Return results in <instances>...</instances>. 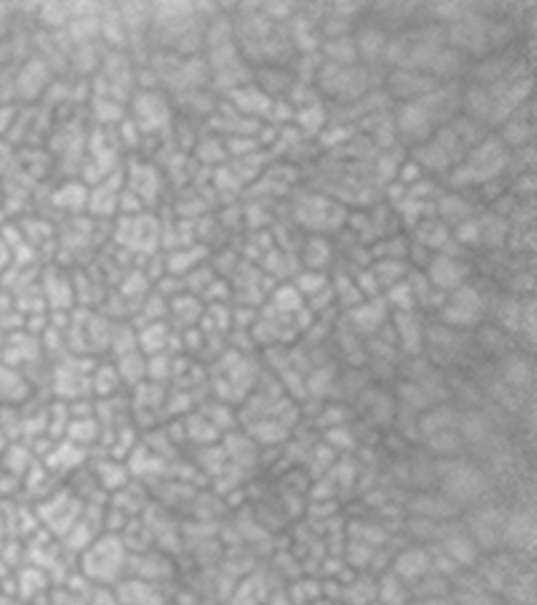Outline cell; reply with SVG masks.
I'll return each instance as SVG.
<instances>
[{"mask_svg":"<svg viewBox=\"0 0 537 605\" xmlns=\"http://www.w3.org/2000/svg\"><path fill=\"white\" fill-rule=\"evenodd\" d=\"M129 550L122 535L101 532L94 537L89 548L79 555V575L89 585H106L114 588L129 573Z\"/></svg>","mask_w":537,"mask_h":605,"instance_id":"cell-1","label":"cell"},{"mask_svg":"<svg viewBox=\"0 0 537 605\" xmlns=\"http://www.w3.org/2000/svg\"><path fill=\"white\" fill-rule=\"evenodd\" d=\"M507 159H510L507 157V149L502 147V142H497V139L477 142L472 152L467 154V159H462V162L452 169V182L457 187L487 185L497 174L505 172Z\"/></svg>","mask_w":537,"mask_h":605,"instance_id":"cell-2","label":"cell"},{"mask_svg":"<svg viewBox=\"0 0 537 605\" xmlns=\"http://www.w3.org/2000/svg\"><path fill=\"white\" fill-rule=\"evenodd\" d=\"M84 517V500L74 490H53L36 505V520L51 537H64Z\"/></svg>","mask_w":537,"mask_h":605,"instance_id":"cell-3","label":"cell"},{"mask_svg":"<svg viewBox=\"0 0 537 605\" xmlns=\"http://www.w3.org/2000/svg\"><path fill=\"white\" fill-rule=\"evenodd\" d=\"M129 121L139 129L142 137L162 134L172 127V106L159 89H137L129 106Z\"/></svg>","mask_w":537,"mask_h":605,"instance_id":"cell-4","label":"cell"},{"mask_svg":"<svg viewBox=\"0 0 537 605\" xmlns=\"http://www.w3.org/2000/svg\"><path fill=\"white\" fill-rule=\"evenodd\" d=\"M159 240H162V230H159L157 217L149 215V212L122 217L119 227H116V242L137 255H152Z\"/></svg>","mask_w":537,"mask_h":605,"instance_id":"cell-5","label":"cell"},{"mask_svg":"<svg viewBox=\"0 0 537 605\" xmlns=\"http://www.w3.org/2000/svg\"><path fill=\"white\" fill-rule=\"evenodd\" d=\"M51 84L53 71L51 64H48V58L43 56L26 58V61L13 71V91H16V99L26 101V104L46 96Z\"/></svg>","mask_w":537,"mask_h":605,"instance_id":"cell-6","label":"cell"},{"mask_svg":"<svg viewBox=\"0 0 537 605\" xmlns=\"http://www.w3.org/2000/svg\"><path fill=\"white\" fill-rule=\"evenodd\" d=\"M482 313H485V298L472 285H462L449 293V300L442 308V321L452 328H472L482 321Z\"/></svg>","mask_w":537,"mask_h":605,"instance_id":"cell-7","label":"cell"},{"mask_svg":"<svg viewBox=\"0 0 537 605\" xmlns=\"http://www.w3.org/2000/svg\"><path fill=\"white\" fill-rule=\"evenodd\" d=\"M162 187V174H159V169L154 167L152 162H147V159H137V162L129 164L127 172H124V190L132 192L144 207L154 205V202L159 200Z\"/></svg>","mask_w":537,"mask_h":605,"instance_id":"cell-8","label":"cell"},{"mask_svg":"<svg viewBox=\"0 0 537 605\" xmlns=\"http://www.w3.org/2000/svg\"><path fill=\"white\" fill-rule=\"evenodd\" d=\"M174 560L169 558V553L164 550H142V553L129 555V573L132 578L147 580V583L157 585H169L174 578Z\"/></svg>","mask_w":537,"mask_h":605,"instance_id":"cell-9","label":"cell"},{"mask_svg":"<svg viewBox=\"0 0 537 605\" xmlns=\"http://www.w3.org/2000/svg\"><path fill=\"white\" fill-rule=\"evenodd\" d=\"M318 81L331 96H338V99H353L356 96L358 99L364 94L366 74L364 69H356V64H326L318 74Z\"/></svg>","mask_w":537,"mask_h":605,"instance_id":"cell-10","label":"cell"},{"mask_svg":"<svg viewBox=\"0 0 537 605\" xmlns=\"http://www.w3.org/2000/svg\"><path fill=\"white\" fill-rule=\"evenodd\" d=\"M467 275H469V270L462 260L452 258V255H447V253H437V255H432V260H429V268H427V275H424V278L429 280V285H432L434 290H442V293H454L457 288L467 285Z\"/></svg>","mask_w":537,"mask_h":605,"instance_id":"cell-11","label":"cell"},{"mask_svg":"<svg viewBox=\"0 0 537 605\" xmlns=\"http://www.w3.org/2000/svg\"><path fill=\"white\" fill-rule=\"evenodd\" d=\"M114 593L119 605H167L169 593L167 585L147 583V580H139L127 575L124 580L114 585Z\"/></svg>","mask_w":537,"mask_h":605,"instance_id":"cell-12","label":"cell"},{"mask_svg":"<svg viewBox=\"0 0 537 605\" xmlns=\"http://www.w3.org/2000/svg\"><path fill=\"white\" fill-rule=\"evenodd\" d=\"M389 573H394L396 578L404 580L406 585H416L422 578H427L429 573H434V558H432V550L427 548H406L401 550L399 555L394 558V563H391Z\"/></svg>","mask_w":537,"mask_h":605,"instance_id":"cell-13","label":"cell"},{"mask_svg":"<svg viewBox=\"0 0 537 605\" xmlns=\"http://www.w3.org/2000/svg\"><path fill=\"white\" fill-rule=\"evenodd\" d=\"M41 295L51 313H69L76 300V285L61 270L51 268L41 278Z\"/></svg>","mask_w":537,"mask_h":605,"instance_id":"cell-14","label":"cell"},{"mask_svg":"<svg viewBox=\"0 0 537 605\" xmlns=\"http://www.w3.org/2000/svg\"><path fill=\"white\" fill-rule=\"evenodd\" d=\"M502 542L515 553H527L535 545V517L530 510H517L502 520Z\"/></svg>","mask_w":537,"mask_h":605,"instance_id":"cell-15","label":"cell"},{"mask_svg":"<svg viewBox=\"0 0 537 605\" xmlns=\"http://www.w3.org/2000/svg\"><path fill=\"white\" fill-rule=\"evenodd\" d=\"M41 356V338L28 331H16L3 341V363L21 371Z\"/></svg>","mask_w":537,"mask_h":605,"instance_id":"cell-16","label":"cell"},{"mask_svg":"<svg viewBox=\"0 0 537 605\" xmlns=\"http://www.w3.org/2000/svg\"><path fill=\"white\" fill-rule=\"evenodd\" d=\"M86 452L84 447H76V444L66 442V439H58L48 447V452L43 454V467L51 474H66V472H79L84 467Z\"/></svg>","mask_w":537,"mask_h":605,"instance_id":"cell-17","label":"cell"},{"mask_svg":"<svg viewBox=\"0 0 537 605\" xmlns=\"http://www.w3.org/2000/svg\"><path fill=\"white\" fill-rule=\"evenodd\" d=\"M167 316L172 321H177L174 326L179 331H187V328H197L200 326L202 316H205V306H202V300L197 298L195 293H177L172 298H167Z\"/></svg>","mask_w":537,"mask_h":605,"instance_id":"cell-18","label":"cell"},{"mask_svg":"<svg viewBox=\"0 0 537 605\" xmlns=\"http://www.w3.org/2000/svg\"><path fill=\"white\" fill-rule=\"evenodd\" d=\"M230 99H232V106H235L237 111H243L245 116H250V119L273 114L275 99L268 94V91L260 89V86L255 84L237 86V89L230 91Z\"/></svg>","mask_w":537,"mask_h":605,"instance_id":"cell-19","label":"cell"},{"mask_svg":"<svg viewBox=\"0 0 537 605\" xmlns=\"http://www.w3.org/2000/svg\"><path fill=\"white\" fill-rule=\"evenodd\" d=\"M391 94L399 96L401 104L406 101H414L419 96L429 94L432 89H437L439 81L432 79V76L422 74V71H411V69H401L399 74L391 76Z\"/></svg>","mask_w":537,"mask_h":605,"instance_id":"cell-20","label":"cell"},{"mask_svg":"<svg viewBox=\"0 0 537 605\" xmlns=\"http://www.w3.org/2000/svg\"><path fill=\"white\" fill-rule=\"evenodd\" d=\"M33 396V386L23 371L0 363V406H23Z\"/></svg>","mask_w":537,"mask_h":605,"instance_id":"cell-21","label":"cell"},{"mask_svg":"<svg viewBox=\"0 0 537 605\" xmlns=\"http://www.w3.org/2000/svg\"><path fill=\"white\" fill-rule=\"evenodd\" d=\"M447 484H449L447 490L454 502H469V500H477L480 492L485 490V477H482L477 469L459 464V467H454L452 472H449Z\"/></svg>","mask_w":537,"mask_h":605,"instance_id":"cell-22","label":"cell"},{"mask_svg":"<svg viewBox=\"0 0 537 605\" xmlns=\"http://www.w3.org/2000/svg\"><path fill=\"white\" fill-rule=\"evenodd\" d=\"M174 341L172 326L167 321L142 323L137 331V348L144 356H157V353H169V343Z\"/></svg>","mask_w":537,"mask_h":605,"instance_id":"cell-23","label":"cell"},{"mask_svg":"<svg viewBox=\"0 0 537 605\" xmlns=\"http://www.w3.org/2000/svg\"><path fill=\"white\" fill-rule=\"evenodd\" d=\"M86 202H89V187L81 179H66L51 192V205L71 215L86 212Z\"/></svg>","mask_w":537,"mask_h":605,"instance_id":"cell-24","label":"cell"},{"mask_svg":"<svg viewBox=\"0 0 537 605\" xmlns=\"http://www.w3.org/2000/svg\"><path fill=\"white\" fill-rule=\"evenodd\" d=\"M94 479L101 490H106L114 495V492L122 490L124 484L132 482V474H129V467L124 459L109 457V459H101V462H96Z\"/></svg>","mask_w":537,"mask_h":605,"instance_id":"cell-25","label":"cell"},{"mask_svg":"<svg viewBox=\"0 0 537 605\" xmlns=\"http://www.w3.org/2000/svg\"><path fill=\"white\" fill-rule=\"evenodd\" d=\"M351 326L358 333H376L386 323V306L381 300H361L351 308Z\"/></svg>","mask_w":537,"mask_h":605,"instance_id":"cell-26","label":"cell"},{"mask_svg":"<svg viewBox=\"0 0 537 605\" xmlns=\"http://www.w3.org/2000/svg\"><path fill=\"white\" fill-rule=\"evenodd\" d=\"M394 328H396V338H399L401 348L406 353H422L424 351V328L416 318V313H396L394 316Z\"/></svg>","mask_w":537,"mask_h":605,"instance_id":"cell-27","label":"cell"},{"mask_svg":"<svg viewBox=\"0 0 537 605\" xmlns=\"http://www.w3.org/2000/svg\"><path fill=\"white\" fill-rule=\"evenodd\" d=\"M114 366L119 379H122V384L132 386V389L147 381V356H144L139 348L124 353V356H116Z\"/></svg>","mask_w":537,"mask_h":605,"instance_id":"cell-28","label":"cell"},{"mask_svg":"<svg viewBox=\"0 0 537 605\" xmlns=\"http://www.w3.org/2000/svg\"><path fill=\"white\" fill-rule=\"evenodd\" d=\"M416 245L419 248H427L429 253H442V250H447V245L452 240H449V230L447 225H444L442 220H422L416 222Z\"/></svg>","mask_w":537,"mask_h":605,"instance_id":"cell-29","label":"cell"},{"mask_svg":"<svg viewBox=\"0 0 537 605\" xmlns=\"http://www.w3.org/2000/svg\"><path fill=\"white\" fill-rule=\"evenodd\" d=\"M303 308H306V300H303V295L290 283L278 285V288L273 290V295H270V311H273L275 316L295 318Z\"/></svg>","mask_w":537,"mask_h":605,"instance_id":"cell-30","label":"cell"},{"mask_svg":"<svg viewBox=\"0 0 537 605\" xmlns=\"http://www.w3.org/2000/svg\"><path fill=\"white\" fill-rule=\"evenodd\" d=\"M376 603L379 605H411V588L394 573H386L376 583Z\"/></svg>","mask_w":537,"mask_h":605,"instance_id":"cell-31","label":"cell"},{"mask_svg":"<svg viewBox=\"0 0 537 605\" xmlns=\"http://www.w3.org/2000/svg\"><path fill=\"white\" fill-rule=\"evenodd\" d=\"M122 386L124 384L116 374L114 363H96L94 371H91V394L99 396V399H111Z\"/></svg>","mask_w":537,"mask_h":605,"instance_id":"cell-32","label":"cell"},{"mask_svg":"<svg viewBox=\"0 0 537 605\" xmlns=\"http://www.w3.org/2000/svg\"><path fill=\"white\" fill-rule=\"evenodd\" d=\"M333 210H336V202L323 200V197H308V200L301 205V210H298V217L303 220V225L323 230L326 222L331 220Z\"/></svg>","mask_w":537,"mask_h":605,"instance_id":"cell-33","label":"cell"},{"mask_svg":"<svg viewBox=\"0 0 537 605\" xmlns=\"http://www.w3.org/2000/svg\"><path fill=\"white\" fill-rule=\"evenodd\" d=\"M353 48H356V56L366 58V61H374V58H381L389 48V41L381 31L376 28H364V31H358V38L353 41Z\"/></svg>","mask_w":537,"mask_h":605,"instance_id":"cell-34","label":"cell"},{"mask_svg":"<svg viewBox=\"0 0 537 605\" xmlns=\"http://www.w3.org/2000/svg\"><path fill=\"white\" fill-rule=\"evenodd\" d=\"M290 285H293V288L303 295V300L316 298V295H321L323 290L331 288V283H328L326 275L318 273V270H303V273L295 275V280Z\"/></svg>","mask_w":537,"mask_h":605,"instance_id":"cell-35","label":"cell"},{"mask_svg":"<svg viewBox=\"0 0 537 605\" xmlns=\"http://www.w3.org/2000/svg\"><path fill=\"white\" fill-rule=\"evenodd\" d=\"M439 217L442 222H452V225H462L464 220L472 217V207L457 195H444L439 197Z\"/></svg>","mask_w":537,"mask_h":605,"instance_id":"cell-36","label":"cell"},{"mask_svg":"<svg viewBox=\"0 0 537 605\" xmlns=\"http://www.w3.org/2000/svg\"><path fill=\"white\" fill-rule=\"evenodd\" d=\"M303 260H306L308 270H318V273H323L321 268L331 260V245H328L323 237H313V240L306 242V255H303Z\"/></svg>","mask_w":537,"mask_h":605,"instance_id":"cell-37","label":"cell"},{"mask_svg":"<svg viewBox=\"0 0 537 605\" xmlns=\"http://www.w3.org/2000/svg\"><path fill=\"white\" fill-rule=\"evenodd\" d=\"M386 298H389L391 306L396 308V313H411L414 311V290H411V285L406 283V280H401V283L391 285L389 290H386Z\"/></svg>","mask_w":537,"mask_h":605,"instance_id":"cell-38","label":"cell"},{"mask_svg":"<svg viewBox=\"0 0 537 605\" xmlns=\"http://www.w3.org/2000/svg\"><path fill=\"white\" fill-rule=\"evenodd\" d=\"M295 119H298V124H301L303 129H308V132H318V129L323 127V121H326V114H323V109H316V104H311L298 111Z\"/></svg>","mask_w":537,"mask_h":605,"instance_id":"cell-39","label":"cell"},{"mask_svg":"<svg viewBox=\"0 0 537 605\" xmlns=\"http://www.w3.org/2000/svg\"><path fill=\"white\" fill-rule=\"evenodd\" d=\"M86 605H119L114 588L106 585H91L89 595H86Z\"/></svg>","mask_w":537,"mask_h":605,"instance_id":"cell-40","label":"cell"},{"mask_svg":"<svg viewBox=\"0 0 537 605\" xmlns=\"http://www.w3.org/2000/svg\"><path fill=\"white\" fill-rule=\"evenodd\" d=\"M13 159H16V154H13L11 144L6 142V139H0V174H8L13 169Z\"/></svg>","mask_w":537,"mask_h":605,"instance_id":"cell-41","label":"cell"},{"mask_svg":"<svg viewBox=\"0 0 537 605\" xmlns=\"http://www.w3.org/2000/svg\"><path fill=\"white\" fill-rule=\"evenodd\" d=\"M411 605H454L452 595H439V598H419L411 600Z\"/></svg>","mask_w":537,"mask_h":605,"instance_id":"cell-42","label":"cell"},{"mask_svg":"<svg viewBox=\"0 0 537 605\" xmlns=\"http://www.w3.org/2000/svg\"><path fill=\"white\" fill-rule=\"evenodd\" d=\"M0 605H28V603H23V600L16 598V595L0 593Z\"/></svg>","mask_w":537,"mask_h":605,"instance_id":"cell-43","label":"cell"},{"mask_svg":"<svg viewBox=\"0 0 537 605\" xmlns=\"http://www.w3.org/2000/svg\"><path fill=\"white\" fill-rule=\"evenodd\" d=\"M8 444H11V439H8V437H6V432H3V429H0V454H3V449H6Z\"/></svg>","mask_w":537,"mask_h":605,"instance_id":"cell-44","label":"cell"},{"mask_svg":"<svg viewBox=\"0 0 537 605\" xmlns=\"http://www.w3.org/2000/svg\"><path fill=\"white\" fill-rule=\"evenodd\" d=\"M0 348H3V333H0Z\"/></svg>","mask_w":537,"mask_h":605,"instance_id":"cell-45","label":"cell"},{"mask_svg":"<svg viewBox=\"0 0 537 605\" xmlns=\"http://www.w3.org/2000/svg\"><path fill=\"white\" fill-rule=\"evenodd\" d=\"M167 605H177V603H167Z\"/></svg>","mask_w":537,"mask_h":605,"instance_id":"cell-46","label":"cell"},{"mask_svg":"<svg viewBox=\"0 0 537 605\" xmlns=\"http://www.w3.org/2000/svg\"><path fill=\"white\" fill-rule=\"evenodd\" d=\"M374 605H379V603H374Z\"/></svg>","mask_w":537,"mask_h":605,"instance_id":"cell-47","label":"cell"}]
</instances>
